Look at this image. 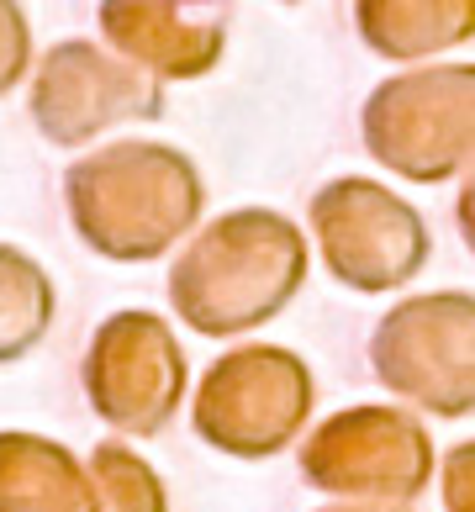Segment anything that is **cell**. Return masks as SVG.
<instances>
[{"label": "cell", "mask_w": 475, "mask_h": 512, "mask_svg": "<svg viewBox=\"0 0 475 512\" xmlns=\"http://www.w3.org/2000/svg\"><path fill=\"white\" fill-rule=\"evenodd\" d=\"M64 206L90 254L148 264L201 222L206 185L180 148L154 138H117L64 169Z\"/></svg>", "instance_id": "obj_1"}, {"label": "cell", "mask_w": 475, "mask_h": 512, "mask_svg": "<svg viewBox=\"0 0 475 512\" xmlns=\"http://www.w3.org/2000/svg\"><path fill=\"white\" fill-rule=\"evenodd\" d=\"M307 286V238L270 206H238L206 222L169 264V307L206 338H238L280 317Z\"/></svg>", "instance_id": "obj_2"}, {"label": "cell", "mask_w": 475, "mask_h": 512, "mask_svg": "<svg viewBox=\"0 0 475 512\" xmlns=\"http://www.w3.org/2000/svg\"><path fill=\"white\" fill-rule=\"evenodd\" d=\"M365 154L396 180L439 185L470 164L475 132V69L470 64H423L391 74L370 90L359 111Z\"/></svg>", "instance_id": "obj_3"}, {"label": "cell", "mask_w": 475, "mask_h": 512, "mask_svg": "<svg viewBox=\"0 0 475 512\" xmlns=\"http://www.w3.org/2000/svg\"><path fill=\"white\" fill-rule=\"evenodd\" d=\"M317 402L307 359L280 344L227 349L196 391V433L233 460H270L307 428Z\"/></svg>", "instance_id": "obj_4"}, {"label": "cell", "mask_w": 475, "mask_h": 512, "mask_svg": "<svg viewBox=\"0 0 475 512\" xmlns=\"http://www.w3.org/2000/svg\"><path fill=\"white\" fill-rule=\"evenodd\" d=\"M312 233L322 264L349 291H402L428 264V222L391 185L365 175H338L312 196Z\"/></svg>", "instance_id": "obj_5"}, {"label": "cell", "mask_w": 475, "mask_h": 512, "mask_svg": "<svg viewBox=\"0 0 475 512\" xmlns=\"http://www.w3.org/2000/svg\"><path fill=\"white\" fill-rule=\"evenodd\" d=\"M470 333H475L470 291L407 296L375 322L370 370L386 391L428 407L433 417H470L475 407Z\"/></svg>", "instance_id": "obj_6"}, {"label": "cell", "mask_w": 475, "mask_h": 512, "mask_svg": "<svg viewBox=\"0 0 475 512\" xmlns=\"http://www.w3.org/2000/svg\"><path fill=\"white\" fill-rule=\"evenodd\" d=\"M301 476L344 502L412 507L433 476V444L423 423L396 407H349L307 439Z\"/></svg>", "instance_id": "obj_7"}, {"label": "cell", "mask_w": 475, "mask_h": 512, "mask_svg": "<svg viewBox=\"0 0 475 512\" xmlns=\"http://www.w3.org/2000/svg\"><path fill=\"white\" fill-rule=\"evenodd\" d=\"M32 122L48 143L85 148L111 127L159 122L164 117V85L148 80L143 69L122 64L117 53L64 37L43 53L32 74Z\"/></svg>", "instance_id": "obj_8"}, {"label": "cell", "mask_w": 475, "mask_h": 512, "mask_svg": "<svg viewBox=\"0 0 475 512\" xmlns=\"http://www.w3.org/2000/svg\"><path fill=\"white\" fill-rule=\"evenodd\" d=\"M85 396L127 439H154L185 396V354L159 312H117L85 349Z\"/></svg>", "instance_id": "obj_9"}, {"label": "cell", "mask_w": 475, "mask_h": 512, "mask_svg": "<svg viewBox=\"0 0 475 512\" xmlns=\"http://www.w3.org/2000/svg\"><path fill=\"white\" fill-rule=\"evenodd\" d=\"M101 37L148 80H201L222 64L233 0H101Z\"/></svg>", "instance_id": "obj_10"}, {"label": "cell", "mask_w": 475, "mask_h": 512, "mask_svg": "<svg viewBox=\"0 0 475 512\" xmlns=\"http://www.w3.org/2000/svg\"><path fill=\"white\" fill-rule=\"evenodd\" d=\"M354 27L380 59L423 64L475 37V0H354Z\"/></svg>", "instance_id": "obj_11"}, {"label": "cell", "mask_w": 475, "mask_h": 512, "mask_svg": "<svg viewBox=\"0 0 475 512\" xmlns=\"http://www.w3.org/2000/svg\"><path fill=\"white\" fill-rule=\"evenodd\" d=\"M0 512H95V481L74 449L0 433Z\"/></svg>", "instance_id": "obj_12"}, {"label": "cell", "mask_w": 475, "mask_h": 512, "mask_svg": "<svg viewBox=\"0 0 475 512\" xmlns=\"http://www.w3.org/2000/svg\"><path fill=\"white\" fill-rule=\"evenodd\" d=\"M53 280L32 254L0 243V365L32 354L53 328Z\"/></svg>", "instance_id": "obj_13"}, {"label": "cell", "mask_w": 475, "mask_h": 512, "mask_svg": "<svg viewBox=\"0 0 475 512\" xmlns=\"http://www.w3.org/2000/svg\"><path fill=\"white\" fill-rule=\"evenodd\" d=\"M90 481H95V512H169L164 481L154 476V465L117 439L95 444Z\"/></svg>", "instance_id": "obj_14"}, {"label": "cell", "mask_w": 475, "mask_h": 512, "mask_svg": "<svg viewBox=\"0 0 475 512\" xmlns=\"http://www.w3.org/2000/svg\"><path fill=\"white\" fill-rule=\"evenodd\" d=\"M32 64V27L27 11L16 0H0V96H11L22 85V74Z\"/></svg>", "instance_id": "obj_15"}, {"label": "cell", "mask_w": 475, "mask_h": 512, "mask_svg": "<svg viewBox=\"0 0 475 512\" xmlns=\"http://www.w3.org/2000/svg\"><path fill=\"white\" fill-rule=\"evenodd\" d=\"M470 470H475V449H470V444L449 449V465H444V497H449V512H475V507H470Z\"/></svg>", "instance_id": "obj_16"}, {"label": "cell", "mask_w": 475, "mask_h": 512, "mask_svg": "<svg viewBox=\"0 0 475 512\" xmlns=\"http://www.w3.org/2000/svg\"><path fill=\"white\" fill-rule=\"evenodd\" d=\"M322 512H412V507H375V502H338V507H322Z\"/></svg>", "instance_id": "obj_17"}]
</instances>
